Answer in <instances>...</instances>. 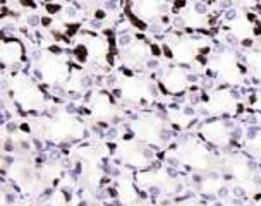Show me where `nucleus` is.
Returning <instances> with one entry per match:
<instances>
[{
	"instance_id": "f257e3e1",
	"label": "nucleus",
	"mask_w": 261,
	"mask_h": 206,
	"mask_svg": "<svg viewBox=\"0 0 261 206\" xmlns=\"http://www.w3.org/2000/svg\"><path fill=\"white\" fill-rule=\"evenodd\" d=\"M133 45V35L127 31V33H119L117 36V46L119 48H129V46Z\"/></svg>"
},
{
	"instance_id": "f03ea898",
	"label": "nucleus",
	"mask_w": 261,
	"mask_h": 206,
	"mask_svg": "<svg viewBox=\"0 0 261 206\" xmlns=\"http://www.w3.org/2000/svg\"><path fill=\"white\" fill-rule=\"evenodd\" d=\"M64 11L62 4L59 2H50V4H45V12L48 14V16H55V14H60Z\"/></svg>"
},
{
	"instance_id": "7ed1b4c3",
	"label": "nucleus",
	"mask_w": 261,
	"mask_h": 206,
	"mask_svg": "<svg viewBox=\"0 0 261 206\" xmlns=\"http://www.w3.org/2000/svg\"><path fill=\"white\" fill-rule=\"evenodd\" d=\"M91 86H93V78L91 76L79 78V90H90Z\"/></svg>"
},
{
	"instance_id": "20e7f679",
	"label": "nucleus",
	"mask_w": 261,
	"mask_h": 206,
	"mask_svg": "<svg viewBox=\"0 0 261 206\" xmlns=\"http://www.w3.org/2000/svg\"><path fill=\"white\" fill-rule=\"evenodd\" d=\"M144 65H146V69L148 71H160V62H158V59H155V57H150L146 60V62H144Z\"/></svg>"
},
{
	"instance_id": "39448f33",
	"label": "nucleus",
	"mask_w": 261,
	"mask_h": 206,
	"mask_svg": "<svg viewBox=\"0 0 261 206\" xmlns=\"http://www.w3.org/2000/svg\"><path fill=\"white\" fill-rule=\"evenodd\" d=\"M26 21H28V26H30V28L41 26V16H38V14H30Z\"/></svg>"
},
{
	"instance_id": "423d86ee",
	"label": "nucleus",
	"mask_w": 261,
	"mask_h": 206,
	"mask_svg": "<svg viewBox=\"0 0 261 206\" xmlns=\"http://www.w3.org/2000/svg\"><path fill=\"white\" fill-rule=\"evenodd\" d=\"M163 55V50H162V45H156V43H150V57H162Z\"/></svg>"
},
{
	"instance_id": "0eeeda50",
	"label": "nucleus",
	"mask_w": 261,
	"mask_h": 206,
	"mask_svg": "<svg viewBox=\"0 0 261 206\" xmlns=\"http://www.w3.org/2000/svg\"><path fill=\"white\" fill-rule=\"evenodd\" d=\"M107 17H109V12L105 11V9H100L96 7L95 12H93V19H98V21H105Z\"/></svg>"
},
{
	"instance_id": "6e6552de",
	"label": "nucleus",
	"mask_w": 261,
	"mask_h": 206,
	"mask_svg": "<svg viewBox=\"0 0 261 206\" xmlns=\"http://www.w3.org/2000/svg\"><path fill=\"white\" fill-rule=\"evenodd\" d=\"M186 6H188V0H174V2H172V12L177 16L180 9H184Z\"/></svg>"
},
{
	"instance_id": "1a4fd4ad",
	"label": "nucleus",
	"mask_w": 261,
	"mask_h": 206,
	"mask_svg": "<svg viewBox=\"0 0 261 206\" xmlns=\"http://www.w3.org/2000/svg\"><path fill=\"white\" fill-rule=\"evenodd\" d=\"M117 136H119L117 125H110V127L107 129V138H109L110 141H115V139H117Z\"/></svg>"
},
{
	"instance_id": "9d476101",
	"label": "nucleus",
	"mask_w": 261,
	"mask_h": 206,
	"mask_svg": "<svg viewBox=\"0 0 261 206\" xmlns=\"http://www.w3.org/2000/svg\"><path fill=\"white\" fill-rule=\"evenodd\" d=\"M19 131V125H17L16 122H12V120H9V122H6V133L7 134H14Z\"/></svg>"
},
{
	"instance_id": "9b49d317",
	"label": "nucleus",
	"mask_w": 261,
	"mask_h": 206,
	"mask_svg": "<svg viewBox=\"0 0 261 206\" xmlns=\"http://www.w3.org/2000/svg\"><path fill=\"white\" fill-rule=\"evenodd\" d=\"M4 199H6L7 204H14L17 199V196H16V193H12V191H7V193L4 194Z\"/></svg>"
},
{
	"instance_id": "f8f14e48",
	"label": "nucleus",
	"mask_w": 261,
	"mask_h": 206,
	"mask_svg": "<svg viewBox=\"0 0 261 206\" xmlns=\"http://www.w3.org/2000/svg\"><path fill=\"white\" fill-rule=\"evenodd\" d=\"M232 194H234L236 198H246V189L242 186H236L234 189H232Z\"/></svg>"
},
{
	"instance_id": "ddd939ff",
	"label": "nucleus",
	"mask_w": 261,
	"mask_h": 206,
	"mask_svg": "<svg viewBox=\"0 0 261 206\" xmlns=\"http://www.w3.org/2000/svg\"><path fill=\"white\" fill-rule=\"evenodd\" d=\"M17 4H19L21 7H30V9L38 7V4H36L35 0H17Z\"/></svg>"
},
{
	"instance_id": "4468645a",
	"label": "nucleus",
	"mask_w": 261,
	"mask_h": 206,
	"mask_svg": "<svg viewBox=\"0 0 261 206\" xmlns=\"http://www.w3.org/2000/svg\"><path fill=\"white\" fill-rule=\"evenodd\" d=\"M241 46H242V48H253V46H254V40L249 38V36H246V38H241Z\"/></svg>"
},
{
	"instance_id": "2eb2a0df",
	"label": "nucleus",
	"mask_w": 261,
	"mask_h": 206,
	"mask_svg": "<svg viewBox=\"0 0 261 206\" xmlns=\"http://www.w3.org/2000/svg\"><path fill=\"white\" fill-rule=\"evenodd\" d=\"M52 22H54L52 16H48V14H46V16H41V26L43 28H50L52 26Z\"/></svg>"
},
{
	"instance_id": "dca6fc26",
	"label": "nucleus",
	"mask_w": 261,
	"mask_h": 206,
	"mask_svg": "<svg viewBox=\"0 0 261 206\" xmlns=\"http://www.w3.org/2000/svg\"><path fill=\"white\" fill-rule=\"evenodd\" d=\"M217 196L220 199H227L228 198V189H227V187H218V189H217Z\"/></svg>"
},
{
	"instance_id": "f3484780",
	"label": "nucleus",
	"mask_w": 261,
	"mask_h": 206,
	"mask_svg": "<svg viewBox=\"0 0 261 206\" xmlns=\"http://www.w3.org/2000/svg\"><path fill=\"white\" fill-rule=\"evenodd\" d=\"M253 36H261V21H256L253 24V33H251Z\"/></svg>"
},
{
	"instance_id": "a211bd4d",
	"label": "nucleus",
	"mask_w": 261,
	"mask_h": 206,
	"mask_svg": "<svg viewBox=\"0 0 261 206\" xmlns=\"http://www.w3.org/2000/svg\"><path fill=\"white\" fill-rule=\"evenodd\" d=\"M19 131H22V133H26V134H30L31 133V125L28 124V122H21L19 124Z\"/></svg>"
},
{
	"instance_id": "6ab92c4d",
	"label": "nucleus",
	"mask_w": 261,
	"mask_h": 206,
	"mask_svg": "<svg viewBox=\"0 0 261 206\" xmlns=\"http://www.w3.org/2000/svg\"><path fill=\"white\" fill-rule=\"evenodd\" d=\"M158 204H160V206H172V199L170 198H163Z\"/></svg>"
},
{
	"instance_id": "aec40b11",
	"label": "nucleus",
	"mask_w": 261,
	"mask_h": 206,
	"mask_svg": "<svg viewBox=\"0 0 261 206\" xmlns=\"http://www.w3.org/2000/svg\"><path fill=\"white\" fill-rule=\"evenodd\" d=\"M77 206H90V204H88V201H83V199H81V201H79V204H77Z\"/></svg>"
},
{
	"instance_id": "412c9836",
	"label": "nucleus",
	"mask_w": 261,
	"mask_h": 206,
	"mask_svg": "<svg viewBox=\"0 0 261 206\" xmlns=\"http://www.w3.org/2000/svg\"><path fill=\"white\" fill-rule=\"evenodd\" d=\"M212 206H223V203H220V201H215V203H213Z\"/></svg>"
},
{
	"instance_id": "4be33fe9",
	"label": "nucleus",
	"mask_w": 261,
	"mask_h": 206,
	"mask_svg": "<svg viewBox=\"0 0 261 206\" xmlns=\"http://www.w3.org/2000/svg\"><path fill=\"white\" fill-rule=\"evenodd\" d=\"M45 206H55V204H52V203H46Z\"/></svg>"
}]
</instances>
